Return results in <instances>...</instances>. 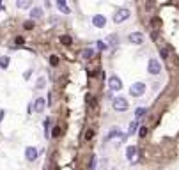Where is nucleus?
<instances>
[{
    "mask_svg": "<svg viewBox=\"0 0 179 170\" xmlns=\"http://www.w3.org/2000/svg\"><path fill=\"white\" fill-rule=\"evenodd\" d=\"M50 128H52V119H46V121H44V136H46V138H50V136H52Z\"/></svg>",
    "mask_w": 179,
    "mask_h": 170,
    "instance_id": "6ab92c4d",
    "label": "nucleus"
},
{
    "mask_svg": "<svg viewBox=\"0 0 179 170\" xmlns=\"http://www.w3.org/2000/svg\"><path fill=\"white\" fill-rule=\"evenodd\" d=\"M139 121L135 119V121H131L130 122V130H128V135H133V133H137V130H139Z\"/></svg>",
    "mask_w": 179,
    "mask_h": 170,
    "instance_id": "dca6fc26",
    "label": "nucleus"
},
{
    "mask_svg": "<svg viewBox=\"0 0 179 170\" xmlns=\"http://www.w3.org/2000/svg\"><path fill=\"white\" fill-rule=\"evenodd\" d=\"M83 138H85V142H91V140L94 138V130H91V128H89V130L85 131V136H83Z\"/></svg>",
    "mask_w": 179,
    "mask_h": 170,
    "instance_id": "5701e85b",
    "label": "nucleus"
},
{
    "mask_svg": "<svg viewBox=\"0 0 179 170\" xmlns=\"http://www.w3.org/2000/svg\"><path fill=\"white\" fill-rule=\"evenodd\" d=\"M144 92H145V83L144 82H137V83H133L130 87V94L133 96V97H140Z\"/></svg>",
    "mask_w": 179,
    "mask_h": 170,
    "instance_id": "20e7f679",
    "label": "nucleus"
},
{
    "mask_svg": "<svg viewBox=\"0 0 179 170\" xmlns=\"http://www.w3.org/2000/svg\"><path fill=\"white\" fill-rule=\"evenodd\" d=\"M41 18H43V9L41 7L30 9V19H41Z\"/></svg>",
    "mask_w": 179,
    "mask_h": 170,
    "instance_id": "ddd939ff",
    "label": "nucleus"
},
{
    "mask_svg": "<svg viewBox=\"0 0 179 170\" xmlns=\"http://www.w3.org/2000/svg\"><path fill=\"white\" fill-rule=\"evenodd\" d=\"M80 57H82V58H85V60H89V58H92V57H94V50H92V48H83V50L80 52Z\"/></svg>",
    "mask_w": 179,
    "mask_h": 170,
    "instance_id": "4468645a",
    "label": "nucleus"
},
{
    "mask_svg": "<svg viewBox=\"0 0 179 170\" xmlns=\"http://www.w3.org/2000/svg\"><path fill=\"white\" fill-rule=\"evenodd\" d=\"M137 156H139V147H137V145H130V147L126 149V160H128L130 163H133V161L137 160Z\"/></svg>",
    "mask_w": 179,
    "mask_h": 170,
    "instance_id": "423d86ee",
    "label": "nucleus"
},
{
    "mask_svg": "<svg viewBox=\"0 0 179 170\" xmlns=\"http://www.w3.org/2000/svg\"><path fill=\"white\" fill-rule=\"evenodd\" d=\"M23 28H25V30H32V28H34V19L25 21V23H23Z\"/></svg>",
    "mask_w": 179,
    "mask_h": 170,
    "instance_id": "a878e982",
    "label": "nucleus"
},
{
    "mask_svg": "<svg viewBox=\"0 0 179 170\" xmlns=\"http://www.w3.org/2000/svg\"><path fill=\"white\" fill-rule=\"evenodd\" d=\"M4 113H5V110H0V122H2V119H4Z\"/></svg>",
    "mask_w": 179,
    "mask_h": 170,
    "instance_id": "72a5a7b5",
    "label": "nucleus"
},
{
    "mask_svg": "<svg viewBox=\"0 0 179 170\" xmlns=\"http://www.w3.org/2000/svg\"><path fill=\"white\" fill-rule=\"evenodd\" d=\"M60 43H62L64 46H71V44H73V37H71V36H60Z\"/></svg>",
    "mask_w": 179,
    "mask_h": 170,
    "instance_id": "412c9836",
    "label": "nucleus"
},
{
    "mask_svg": "<svg viewBox=\"0 0 179 170\" xmlns=\"http://www.w3.org/2000/svg\"><path fill=\"white\" fill-rule=\"evenodd\" d=\"M57 9H59L60 13H64V14H69V13H71V9L67 7L66 0H57Z\"/></svg>",
    "mask_w": 179,
    "mask_h": 170,
    "instance_id": "f8f14e48",
    "label": "nucleus"
},
{
    "mask_svg": "<svg viewBox=\"0 0 179 170\" xmlns=\"http://www.w3.org/2000/svg\"><path fill=\"white\" fill-rule=\"evenodd\" d=\"M130 16H131V11L128 9V7H121V9H117L115 11V14H114V23H122V21H126V19H130Z\"/></svg>",
    "mask_w": 179,
    "mask_h": 170,
    "instance_id": "f257e3e1",
    "label": "nucleus"
},
{
    "mask_svg": "<svg viewBox=\"0 0 179 170\" xmlns=\"http://www.w3.org/2000/svg\"><path fill=\"white\" fill-rule=\"evenodd\" d=\"M160 55H161V58H169V50H167V46H160Z\"/></svg>",
    "mask_w": 179,
    "mask_h": 170,
    "instance_id": "393cba45",
    "label": "nucleus"
},
{
    "mask_svg": "<svg viewBox=\"0 0 179 170\" xmlns=\"http://www.w3.org/2000/svg\"><path fill=\"white\" fill-rule=\"evenodd\" d=\"M108 87H110V91H121L122 89V80L115 75L110 76L108 78Z\"/></svg>",
    "mask_w": 179,
    "mask_h": 170,
    "instance_id": "39448f33",
    "label": "nucleus"
},
{
    "mask_svg": "<svg viewBox=\"0 0 179 170\" xmlns=\"http://www.w3.org/2000/svg\"><path fill=\"white\" fill-rule=\"evenodd\" d=\"M32 5V0H16V7L18 9H28Z\"/></svg>",
    "mask_w": 179,
    "mask_h": 170,
    "instance_id": "2eb2a0df",
    "label": "nucleus"
},
{
    "mask_svg": "<svg viewBox=\"0 0 179 170\" xmlns=\"http://www.w3.org/2000/svg\"><path fill=\"white\" fill-rule=\"evenodd\" d=\"M44 108H46V99H44V97H36V99H34V112L43 113Z\"/></svg>",
    "mask_w": 179,
    "mask_h": 170,
    "instance_id": "0eeeda50",
    "label": "nucleus"
},
{
    "mask_svg": "<svg viewBox=\"0 0 179 170\" xmlns=\"http://www.w3.org/2000/svg\"><path fill=\"white\" fill-rule=\"evenodd\" d=\"M106 48H108L106 41H105V43H103V41H98V50H100V52H103V50H106Z\"/></svg>",
    "mask_w": 179,
    "mask_h": 170,
    "instance_id": "c85d7f7f",
    "label": "nucleus"
},
{
    "mask_svg": "<svg viewBox=\"0 0 179 170\" xmlns=\"http://www.w3.org/2000/svg\"><path fill=\"white\" fill-rule=\"evenodd\" d=\"M112 108H114L115 112H126V110L130 108L128 99H126V97H114V99H112Z\"/></svg>",
    "mask_w": 179,
    "mask_h": 170,
    "instance_id": "f03ea898",
    "label": "nucleus"
},
{
    "mask_svg": "<svg viewBox=\"0 0 179 170\" xmlns=\"http://www.w3.org/2000/svg\"><path fill=\"white\" fill-rule=\"evenodd\" d=\"M25 158H27V161H36L37 160V149L36 147H27L25 149Z\"/></svg>",
    "mask_w": 179,
    "mask_h": 170,
    "instance_id": "9d476101",
    "label": "nucleus"
},
{
    "mask_svg": "<svg viewBox=\"0 0 179 170\" xmlns=\"http://www.w3.org/2000/svg\"><path fill=\"white\" fill-rule=\"evenodd\" d=\"M9 64H11V58H9L7 55L0 57V67H2V69H7V67H9Z\"/></svg>",
    "mask_w": 179,
    "mask_h": 170,
    "instance_id": "a211bd4d",
    "label": "nucleus"
},
{
    "mask_svg": "<svg viewBox=\"0 0 179 170\" xmlns=\"http://www.w3.org/2000/svg\"><path fill=\"white\" fill-rule=\"evenodd\" d=\"M14 43H16V44H20V46H21V44L25 43V39H23V37H20V36H18V37L14 39Z\"/></svg>",
    "mask_w": 179,
    "mask_h": 170,
    "instance_id": "2f4dec72",
    "label": "nucleus"
},
{
    "mask_svg": "<svg viewBox=\"0 0 179 170\" xmlns=\"http://www.w3.org/2000/svg\"><path fill=\"white\" fill-rule=\"evenodd\" d=\"M52 136H53V138L60 136V126H55V128H53V131H52Z\"/></svg>",
    "mask_w": 179,
    "mask_h": 170,
    "instance_id": "7c9ffc66",
    "label": "nucleus"
},
{
    "mask_svg": "<svg viewBox=\"0 0 179 170\" xmlns=\"http://www.w3.org/2000/svg\"><path fill=\"white\" fill-rule=\"evenodd\" d=\"M114 136H121V138H122V140H124V138H126V136H124V135H122V133H121V130L119 128H114V130H112V131L108 133V135H106V138H105V142H108V140H112V138H114Z\"/></svg>",
    "mask_w": 179,
    "mask_h": 170,
    "instance_id": "9b49d317",
    "label": "nucleus"
},
{
    "mask_svg": "<svg viewBox=\"0 0 179 170\" xmlns=\"http://www.w3.org/2000/svg\"><path fill=\"white\" fill-rule=\"evenodd\" d=\"M106 43H108V46H115V44L119 43V37H117V34H110V36L106 37Z\"/></svg>",
    "mask_w": 179,
    "mask_h": 170,
    "instance_id": "f3484780",
    "label": "nucleus"
},
{
    "mask_svg": "<svg viewBox=\"0 0 179 170\" xmlns=\"http://www.w3.org/2000/svg\"><path fill=\"white\" fill-rule=\"evenodd\" d=\"M92 25H94L96 28H105L106 18H105L103 14H94V16H92Z\"/></svg>",
    "mask_w": 179,
    "mask_h": 170,
    "instance_id": "6e6552de",
    "label": "nucleus"
},
{
    "mask_svg": "<svg viewBox=\"0 0 179 170\" xmlns=\"http://www.w3.org/2000/svg\"><path fill=\"white\" fill-rule=\"evenodd\" d=\"M50 64H52L53 67H55V66H59V57H57V55H52V57H50Z\"/></svg>",
    "mask_w": 179,
    "mask_h": 170,
    "instance_id": "cd10ccee",
    "label": "nucleus"
},
{
    "mask_svg": "<svg viewBox=\"0 0 179 170\" xmlns=\"http://www.w3.org/2000/svg\"><path fill=\"white\" fill-rule=\"evenodd\" d=\"M46 87V78L44 76H39L37 82H36V89H44Z\"/></svg>",
    "mask_w": 179,
    "mask_h": 170,
    "instance_id": "4be33fe9",
    "label": "nucleus"
},
{
    "mask_svg": "<svg viewBox=\"0 0 179 170\" xmlns=\"http://www.w3.org/2000/svg\"><path fill=\"white\" fill-rule=\"evenodd\" d=\"M147 71H149V75L156 76L161 73V64H160L158 58H149V62H147Z\"/></svg>",
    "mask_w": 179,
    "mask_h": 170,
    "instance_id": "7ed1b4c3",
    "label": "nucleus"
},
{
    "mask_svg": "<svg viewBox=\"0 0 179 170\" xmlns=\"http://www.w3.org/2000/svg\"><path fill=\"white\" fill-rule=\"evenodd\" d=\"M89 170H96V156H94V154L91 156V161H89Z\"/></svg>",
    "mask_w": 179,
    "mask_h": 170,
    "instance_id": "bb28decb",
    "label": "nucleus"
},
{
    "mask_svg": "<svg viewBox=\"0 0 179 170\" xmlns=\"http://www.w3.org/2000/svg\"><path fill=\"white\" fill-rule=\"evenodd\" d=\"M128 41H130L131 44H142V43H144V34H140V32H131V34L128 36Z\"/></svg>",
    "mask_w": 179,
    "mask_h": 170,
    "instance_id": "1a4fd4ad",
    "label": "nucleus"
},
{
    "mask_svg": "<svg viewBox=\"0 0 179 170\" xmlns=\"http://www.w3.org/2000/svg\"><path fill=\"white\" fill-rule=\"evenodd\" d=\"M139 135H140V138H144V136L147 135V126H140V130H139Z\"/></svg>",
    "mask_w": 179,
    "mask_h": 170,
    "instance_id": "c756f323",
    "label": "nucleus"
},
{
    "mask_svg": "<svg viewBox=\"0 0 179 170\" xmlns=\"http://www.w3.org/2000/svg\"><path fill=\"white\" fill-rule=\"evenodd\" d=\"M87 103H89L92 108H98V103H96V97H94V96H87Z\"/></svg>",
    "mask_w": 179,
    "mask_h": 170,
    "instance_id": "b1692460",
    "label": "nucleus"
},
{
    "mask_svg": "<svg viewBox=\"0 0 179 170\" xmlns=\"http://www.w3.org/2000/svg\"><path fill=\"white\" fill-rule=\"evenodd\" d=\"M145 113H147V108L140 106V108H137V110H135V119H137V121H140V119H142Z\"/></svg>",
    "mask_w": 179,
    "mask_h": 170,
    "instance_id": "aec40b11",
    "label": "nucleus"
},
{
    "mask_svg": "<svg viewBox=\"0 0 179 170\" xmlns=\"http://www.w3.org/2000/svg\"><path fill=\"white\" fill-rule=\"evenodd\" d=\"M53 101H52V92H48V105H52Z\"/></svg>",
    "mask_w": 179,
    "mask_h": 170,
    "instance_id": "473e14b6",
    "label": "nucleus"
}]
</instances>
